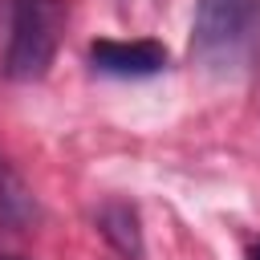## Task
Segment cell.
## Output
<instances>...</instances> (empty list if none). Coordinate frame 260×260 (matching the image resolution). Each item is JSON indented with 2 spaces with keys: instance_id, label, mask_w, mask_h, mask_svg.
I'll return each instance as SVG.
<instances>
[{
  "instance_id": "obj_1",
  "label": "cell",
  "mask_w": 260,
  "mask_h": 260,
  "mask_svg": "<svg viewBox=\"0 0 260 260\" xmlns=\"http://www.w3.org/2000/svg\"><path fill=\"white\" fill-rule=\"evenodd\" d=\"M191 53L215 77H240L260 57V0H195Z\"/></svg>"
},
{
  "instance_id": "obj_2",
  "label": "cell",
  "mask_w": 260,
  "mask_h": 260,
  "mask_svg": "<svg viewBox=\"0 0 260 260\" xmlns=\"http://www.w3.org/2000/svg\"><path fill=\"white\" fill-rule=\"evenodd\" d=\"M65 8L61 0H12L8 16V49H4V73L12 81H37L49 73L61 41Z\"/></svg>"
},
{
  "instance_id": "obj_3",
  "label": "cell",
  "mask_w": 260,
  "mask_h": 260,
  "mask_svg": "<svg viewBox=\"0 0 260 260\" xmlns=\"http://www.w3.org/2000/svg\"><path fill=\"white\" fill-rule=\"evenodd\" d=\"M89 61L110 77H150L167 69V49L158 41H93Z\"/></svg>"
},
{
  "instance_id": "obj_4",
  "label": "cell",
  "mask_w": 260,
  "mask_h": 260,
  "mask_svg": "<svg viewBox=\"0 0 260 260\" xmlns=\"http://www.w3.org/2000/svg\"><path fill=\"white\" fill-rule=\"evenodd\" d=\"M32 219H37V195L28 191L20 171L8 158H0V228L24 232Z\"/></svg>"
},
{
  "instance_id": "obj_5",
  "label": "cell",
  "mask_w": 260,
  "mask_h": 260,
  "mask_svg": "<svg viewBox=\"0 0 260 260\" xmlns=\"http://www.w3.org/2000/svg\"><path fill=\"white\" fill-rule=\"evenodd\" d=\"M102 236L110 244H118V252L126 256H138L142 252V240H138V215L126 207V203H110L102 211Z\"/></svg>"
},
{
  "instance_id": "obj_6",
  "label": "cell",
  "mask_w": 260,
  "mask_h": 260,
  "mask_svg": "<svg viewBox=\"0 0 260 260\" xmlns=\"http://www.w3.org/2000/svg\"><path fill=\"white\" fill-rule=\"evenodd\" d=\"M248 256H252V260H260V244H252V248H248Z\"/></svg>"
}]
</instances>
